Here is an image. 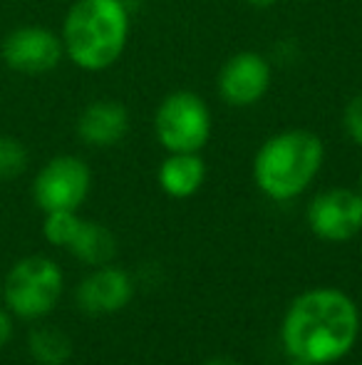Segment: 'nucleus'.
<instances>
[{"label": "nucleus", "mask_w": 362, "mask_h": 365, "mask_svg": "<svg viewBox=\"0 0 362 365\" xmlns=\"http://www.w3.org/2000/svg\"><path fill=\"white\" fill-rule=\"evenodd\" d=\"M343 125L345 132L350 135V140L358 147H362V95H355L353 100L348 102L343 115Z\"/></svg>", "instance_id": "nucleus-17"}, {"label": "nucleus", "mask_w": 362, "mask_h": 365, "mask_svg": "<svg viewBox=\"0 0 362 365\" xmlns=\"http://www.w3.org/2000/svg\"><path fill=\"white\" fill-rule=\"evenodd\" d=\"M129 132V112L122 102L95 100L78 117V137L90 147H115Z\"/></svg>", "instance_id": "nucleus-11"}, {"label": "nucleus", "mask_w": 362, "mask_h": 365, "mask_svg": "<svg viewBox=\"0 0 362 365\" xmlns=\"http://www.w3.org/2000/svg\"><path fill=\"white\" fill-rule=\"evenodd\" d=\"M201 365H241V363L231 361V358H211V361H206V363H201Z\"/></svg>", "instance_id": "nucleus-20"}, {"label": "nucleus", "mask_w": 362, "mask_h": 365, "mask_svg": "<svg viewBox=\"0 0 362 365\" xmlns=\"http://www.w3.org/2000/svg\"><path fill=\"white\" fill-rule=\"evenodd\" d=\"M134 296V281L115 264L95 266L75 291V301L87 316H115L124 311Z\"/></svg>", "instance_id": "nucleus-10"}, {"label": "nucleus", "mask_w": 362, "mask_h": 365, "mask_svg": "<svg viewBox=\"0 0 362 365\" xmlns=\"http://www.w3.org/2000/svg\"><path fill=\"white\" fill-rule=\"evenodd\" d=\"M248 5H253V8H261V10H266V8H273L275 3H280V0H246Z\"/></svg>", "instance_id": "nucleus-19"}, {"label": "nucleus", "mask_w": 362, "mask_h": 365, "mask_svg": "<svg viewBox=\"0 0 362 365\" xmlns=\"http://www.w3.org/2000/svg\"><path fill=\"white\" fill-rule=\"evenodd\" d=\"M358 338V303L333 286H320L295 296L280 321V341L288 358L308 365L343 361Z\"/></svg>", "instance_id": "nucleus-1"}, {"label": "nucleus", "mask_w": 362, "mask_h": 365, "mask_svg": "<svg viewBox=\"0 0 362 365\" xmlns=\"http://www.w3.org/2000/svg\"><path fill=\"white\" fill-rule=\"evenodd\" d=\"M65 55L87 73L107 70L122 58L129 40L124 0H75L63 23Z\"/></svg>", "instance_id": "nucleus-2"}, {"label": "nucleus", "mask_w": 362, "mask_h": 365, "mask_svg": "<svg viewBox=\"0 0 362 365\" xmlns=\"http://www.w3.org/2000/svg\"><path fill=\"white\" fill-rule=\"evenodd\" d=\"M10 336H13V321H10L8 313L0 311V348L10 341Z\"/></svg>", "instance_id": "nucleus-18"}, {"label": "nucleus", "mask_w": 362, "mask_h": 365, "mask_svg": "<svg viewBox=\"0 0 362 365\" xmlns=\"http://www.w3.org/2000/svg\"><path fill=\"white\" fill-rule=\"evenodd\" d=\"M90 187L92 172L87 162L73 154H60L38 172L33 182V197L45 214L78 212L87 199Z\"/></svg>", "instance_id": "nucleus-6"}, {"label": "nucleus", "mask_w": 362, "mask_h": 365, "mask_svg": "<svg viewBox=\"0 0 362 365\" xmlns=\"http://www.w3.org/2000/svg\"><path fill=\"white\" fill-rule=\"evenodd\" d=\"M3 63L23 75H45L60 65L65 55L63 38L40 25H23L5 35L0 45Z\"/></svg>", "instance_id": "nucleus-8"}, {"label": "nucleus", "mask_w": 362, "mask_h": 365, "mask_svg": "<svg viewBox=\"0 0 362 365\" xmlns=\"http://www.w3.org/2000/svg\"><path fill=\"white\" fill-rule=\"evenodd\" d=\"M78 224H80L78 212H50L45 214L43 234L53 246H65L68 249L70 239L78 231Z\"/></svg>", "instance_id": "nucleus-16"}, {"label": "nucleus", "mask_w": 362, "mask_h": 365, "mask_svg": "<svg viewBox=\"0 0 362 365\" xmlns=\"http://www.w3.org/2000/svg\"><path fill=\"white\" fill-rule=\"evenodd\" d=\"M159 189L171 199H188L206 182V162L198 152H169L156 172Z\"/></svg>", "instance_id": "nucleus-12"}, {"label": "nucleus", "mask_w": 362, "mask_h": 365, "mask_svg": "<svg viewBox=\"0 0 362 365\" xmlns=\"http://www.w3.org/2000/svg\"><path fill=\"white\" fill-rule=\"evenodd\" d=\"M70 254L78 261L87 266H102L112 264L117 254V239L107 226L97 224V221H85L80 219L78 231L68 244Z\"/></svg>", "instance_id": "nucleus-13"}, {"label": "nucleus", "mask_w": 362, "mask_h": 365, "mask_svg": "<svg viewBox=\"0 0 362 365\" xmlns=\"http://www.w3.org/2000/svg\"><path fill=\"white\" fill-rule=\"evenodd\" d=\"M271 77V63L261 53L243 50L223 63L216 80L218 97L231 107H251L266 97Z\"/></svg>", "instance_id": "nucleus-9"}, {"label": "nucleus", "mask_w": 362, "mask_h": 365, "mask_svg": "<svg viewBox=\"0 0 362 365\" xmlns=\"http://www.w3.org/2000/svg\"><path fill=\"white\" fill-rule=\"evenodd\" d=\"M325 145L310 130H285L268 137L253 157V182L273 202L298 199L318 177Z\"/></svg>", "instance_id": "nucleus-3"}, {"label": "nucleus", "mask_w": 362, "mask_h": 365, "mask_svg": "<svg viewBox=\"0 0 362 365\" xmlns=\"http://www.w3.org/2000/svg\"><path fill=\"white\" fill-rule=\"evenodd\" d=\"M28 169V149L15 137L0 135V182L15 179Z\"/></svg>", "instance_id": "nucleus-15"}, {"label": "nucleus", "mask_w": 362, "mask_h": 365, "mask_svg": "<svg viewBox=\"0 0 362 365\" xmlns=\"http://www.w3.org/2000/svg\"><path fill=\"white\" fill-rule=\"evenodd\" d=\"M30 353L43 365H65L73 356V341L68 333H63L55 326L35 328L30 333Z\"/></svg>", "instance_id": "nucleus-14"}, {"label": "nucleus", "mask_w": 362, "mask_h": 365, "mask_svg": "<svg viewBox=\"0 0 362 365\" xmlns=\"http://www.w3.org/2000/svg\"><path fill=\"white\" fill-rule=\"evenodd\" d=\"M308 226L330 244L350 241L362 231V197L358 189L333 187L315 194L308 204Z\"/></svg>", "instance_id": "nucleus-7"}, {"label": "nucleus", "mask_w": 362, "mask_h": 365, "mask_svg": "<svg viewBox=\"0 0 362 365\" xmlns=\"http://www.w3.org/2000/svg\"><path fill=\"white\" fill-rule=\"evenodd\" d=\"M65 289L63 269L48 256H28L10 269L5 279V303L18 318H45Z\"/></svg>", "instance_id": "nucleus-4"}, {"label": "nucleus", "mask_w": 362, "mask_h": 365, "mask_svg": "<svg viewBox=\"0 0 362 365\" xmlns=\"http://www.w3.org/2000/svg\"><path fill=\"white\" fill-rule=\"evenodd\" d=\"M154 135L166 152H201L211 140V110L196 92H171L156 107Z\"/></svg>", "instance_id": "nucleus-5"}, {"label": "nucleus", "mask_w": 362, "mask_h": 365, "mask_svg": "<svg viewBox=\"0 0 362 365\" xmlns=\"http://www.w3.org/2000/svg\"><path fill=\"white\" fill-rule=\"evenodd\" d=\"M358 192H360V197H362V172H360V182H358Z\"/></svg>", "instance_id": "nucleus-21"}]
</instances>
